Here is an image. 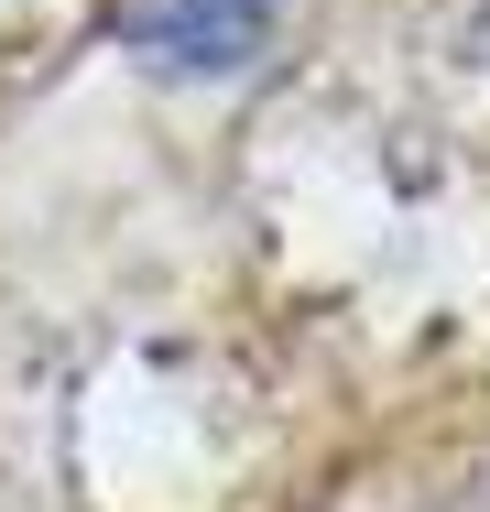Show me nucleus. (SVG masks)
Wrapping results in <instances>:
<instances>
[{"label": "nucleus", "instance_id": "nucleus-1", "mask_svg": "<svg viewBox=\"0 0 490 512\" xmlns=\"http://www.w3.org/2000/svg\"><path fill=\"white\" fill-rule=\"evenodd\" d=\"M109 33L142 66H186V77H229L262 55L273 0H109Z\"/></svg>", "mask_w": 490, "mask_h": 512}]
</instances>
